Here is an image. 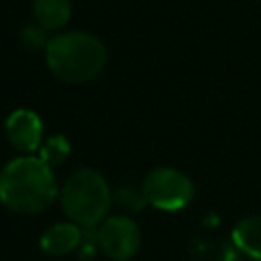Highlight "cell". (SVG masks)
Segmentation results:
<instances>
[{
    "instance_id": "obj_1",
    "label": "cell",
    "mask_w": 261,
    "mask_h": 261,
    "mask_svg": "<svg viewBox=\"0 0 261 261\" xmlns=\"http://www.w3.org/2000/svg\"><path fill=\"white\" fill-rule=\"evenodd\" d=\"M57 198V179L39 155H20L0 171V202L18 214L47 210Z\"/></svg>"
},
{
    "instance_id": "obj_2",
    "label": "cell",
    "mask_w": 261,
    "mask_h": 261,
    "mask_svg": "<svg viewBox=\"0 0 261 261\" xmlns=\"http://www.w3.org/2000/svg\"><path fill=\"white\" fill-rule=\"evenodd\" d=\"M49 71L67 84H84L94 80L106 65L104 43L82 31H67L49 37L45 47Z\"/></svg>"
},
{
    "instance_id": "obj_3",
    "label": "cell",
    "mask_w": 261,
    "mask_h": 261,
    "mask_svg": "<svg viewBox=\"0 0 261 261\" xmlns=\"http://www.w3.org/2000/svg\"><path fill=\"white\" fill-rule=\"evenodd\" d=\"M59 202L67 220L82 228H96L112 206V190L100 171L82 167L61 186Z\"/></svg>"
},
{
    "instance_id": "obj_4",
    "label": "cell",
    "mask_w": 261,
    "mask_h": 261,
    "mask_svg": "<svg viewBox=\"0 0 261 261\" xmlns=\"http://www.w3.org/2000/svg\"><path fill=\"white\" fill-rule=\"evenodd\" d=\"M143 190L149 206L165 212H175L186 208L194 200L192 179L175 167H155L143 179Z\"/></svg>"
},
{
    "instance_id": "obj_5",
    "label": "cell",
    "mask_w": 261,
    "mask_h": 261,
    "mask_svg": "<svg viewBox=\"0 0 261 261\" xmlns=\"http://www.w3.org/2000/svg\"><path fill=\"white\" fill-rule=\"evenodd\" d=\"M96 239L108 259L126 261L141 247V228L128 216H110L96 226Z\"/></svg>"
},
{
    "instance_id": "obj_6",
    "label": "cell",
    "mask_w": 261,
    "mask_h": 261,
    "mask_svg": "<svg viewBox=\"0 0 261 261\" xmlns=\"http://www.w3.org/2000/svg\"><path fill=\"white\" fill-rule=\"evenodd\" d=\"M6 137L10 145L24 155L39 151L43 145V122L39 114L27 108L14 110L6 118Z\"/></svg>"
},
{
    "instance_id": "obj_7",
    "label": "cell",
    "mask_w": 261,
    "mask_h": 261,
    "mask_svg": "<svg viewBox=\"0 0 261 261\" xmlns=\"http://www.w3.org/2000/svg\"><path fill=\"white\" fill-rule=\"evenodd\" d=\"M84 239V228L75 222H57V224H51L43 234H41V249L47 253V255H53V257H63V255H69L71 251H77L80 243Z\"/></svg>"
},
{
    "instance_id": "obj_8",
    "label": "cell",
    "mask_w": 261,
    "mask_h": 261,
    "mask_svg": "<svg viewBox=\"0 0 261 261\" xmlns=\"http://www.w3.org/2000/svg\"><path fill=\"white\" fill-rule=\"evenodd\" d=\"M33 14L45 31H59L71 18V0H33Z\"/></svg>"
},
{
    "instance_id": "obj_9",
    "label": "cell",
    "mask_w": 261,
    "mask_h": 261,
    "mask_svg": "<svg viewBox=\"0 0 261 261\" xmlns=\"http://www.w3.org/2000/svg\"><path fill=\"white\" fill-rule=\"evenodd\" d=\"M232 247L261 261V216H247L232 228Z\"/></svg>"
},
{
    "instance_id": "obj_10",
    "label": "cell",
    "mask_w": 261,
    "mask_h": 261,
    "mask_svg": "<svg viewBox=\"0 0 261 261\" xmlns=\"http://www.w3.org/2000/svg\"><path fill=\"white\" fill-rule=\"evenodd\" d=\"M112 204L120 206L126 212H139L145 206H149V200L145 196L143 186H133V184H124L120 188H116L112 192Z\"/></svg>"
},
{
    "instance_id": "obj_11",
    "label": "cell",
    "mask_w": 261,
    "mask_h": 261,
    "mask_svg": "<svg viewBox=\"0 0 261 261\" xmlns=\"http://www.w3.org/2000/svg\"><path fill=\"white\" fill-rule=\"evenodd\" d=\"M67 153H69V143H67V139L61 137V135L47 139V141L41 145V149H39V157H41L47 165H51V167L63 163L65 157H67Z\"/></svg>"
},
{
    "instance_id": "obj_12",
    "label": "cell",
    "mask_w": 261,
    "mask_h": 261,
    "mask_svg": "<svg viewBox=\"0 0 261 261\" xmlns=\"http://www.w3.org/2000/svg\"><path fill=\"white\" fill-rule=\"evenodd\" d=\"M20 43L22 47H27L29 51H45L47 43H49V35L47 31L41 27V24H27L22 31H20Z\"/></svg>"
},
{
    "instance_id": "obj_13",
    "label": "cell",
    "mask_w": 261,
    "mask_h": 261,
    "mask_svg": "<svg viewBox=\"0 0 261 261\" xmlns=\"http://www.w3.org/2000/svg\"><path fill=\"white\" fill-rule=\"evenodd\" d=\"M216 261H243V257H241V251H239L237 247H232V249H224V251L218 255Z\"/></svg>"
}]
</instances>
